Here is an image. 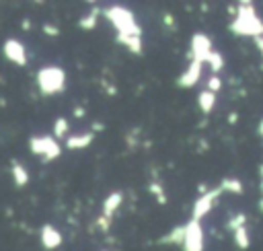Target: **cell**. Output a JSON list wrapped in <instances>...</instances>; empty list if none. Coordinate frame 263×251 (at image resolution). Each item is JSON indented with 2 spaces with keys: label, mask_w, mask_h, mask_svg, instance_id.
Here are the masks:
<instances>
[{
  "label": "cell",
  "mask_w": 263,
  "mask_h": 251,
  "mask_svg": "<svg viewBox=\"0 0 263 251\" xmlns=\"http://www.w3.org/2000/svg\"><path fill=\"white\" fill-rule=\"evenodd\" d=\"M230 31L234 35H240V37H253V39L263 37V21L259 19V14L251 6V2L238 4L236 16L230 23Z\"/></svg>",
  "instance_id": "cell-1"
},
{
  "label": "cell",
  "mask_w": 263,
  "mask_h": 251,
  "mask_svg": "<svg viewBox=\"0 0 263 251\" xmlns=\"http://www.w3.org/2000/svg\"><path fill=\"white\" fill-rule=\"evenodd\" d=\"M105 16L113 23V27L117 29V35L119 37H140L142 31L140 27L136 25V19L134 14L127 10V8H121V6H111L105 10Z\"/></svg>",
  "instance_id": "cell-2"
},
{
  "label": "cell",
  "mask_w": 263,
  "mask_h": 251,
  "mask_svg": "<svg viewBox=\"0 0 263 251\" xmlns=\"http://www.w3.org/2000/svg\"><path fill=\"white\" fill-rule=\"evenodd\" d=\"M37 84H39V88H41L43 95L62 93V88L66 84V74L58 66H45V68H41L37 72Z\"/></svg>",
  "instance_id": "cell-3"
},
{
  "label": "cell",
  "mask_w": 263,
  "mask_h": 251,
  "mask_svg": "<svg viewBox=\"0 0 263 251\" xmlns=\"http://www.w3.org/2000/svg\"><path fill=\"white\" fill-rule=\"evenodd\" d=\"M29 148H31L33 154H39L45 160H53L62 152L58 140L51 138V136H33V138H29Z\"/></svg>",
  "instance_id": "cell-4"
},
{
  "label": "cell",
  "mask_w": 263,
  "mask_h": 251,
  "mask_svg": "<svg viewBox=\"0 0 263 251\" xmlns=\"http://www.w3.org/2000/svg\"><path fill=\"white\" fill-rule=\"evenodd\" d=\"M222 193V187L218 185L216 189H210L208 193H203V195H199L197 200H195V204H193V212H191V220H201L212 208H214V204H216V200H218V195Z\"/></svg>",
  "instance_id": "cell-5"
},
{
  "label": "cell",
  "mask_w": 263,
  "mask_h": 251,
  "mask_svg": "<svg viewBox=\"0 0 263 251\" xmlns=\"http://www.w3.org/2000/svg\"><path fill=\"white\" fill-rule=\"evenodd\" d=\"M185 226H187V232H185V241H183V251H203L201 224L197 220H189Z\"/></svg>",
  "instance_id": "cell-6"
},
{
  "label": "cell",
  "mask_w": 263,
  "mask_h": 251,
  "mask_svg": "<svg viewBox=\"0 0 263 251\" xmlns=\"http://www.w3.org/2000/svg\"><path fill=\"white\" fill-rule=\"evenodd\" d=\"M212 41L208 35L203 33H195L191 37V49H189V58L191 60H197V62H208L210 53H212Z\"/></svg>",
  "instance_id": "cell-7"
},
{
  "label": "cell",
  "mask_w": 263,
  "mask_h": 251,
  "mask_svg": "<svg viewBox=\"0 0 263 251\" xmlns=\"http://www.w3.org/2000/svg\"><path fill=\"white\" fill-rule=\"evenodd\" d=\"M2 49H4V56H6L10 62H14L16 66H25V64H27V51H25V47H23L21 41H16V39H6Z\"/></svg>",
  "instance_id": "cell-8"
},
{
  "label": "cell",
  "mask_w": 263,
  "mask_h": 251,
  "mask_svg": "<svg viewBox=\"0 0 263 251\" xmlns=\"http://www.w3.org/2000/svg\"><path fill=\"white\" fill-rule=\"evenodd\" d=\"M201 66H203V62L191 60L189 68L177 78V84L183 86V88H191L193 84H197V80H199V76H201Z\"/></svg>",
  "instance_id": "cell-9"
},
{
  "label": "cell",
  "mask_w": 263,
  "mask_h": 251,
  "mask_svg": "<svg viewBox=\"0 0 263 251\" xmlns=\"http://www.w3.org/2000/svg\"><path fill=\"white\" fill-rule=\"evenodd\" d=\"M41 245L45 249H49V251L62 245V235L53 224H43V228H41Z\"/></svg>",
  "instance_id": "cell-10"
},
{
  "label": "cell",
  "mask_w": 263,
  "mask_h": 251,
  "mask_svg": "<svg viewBox=\"0 0 263 251\" xmlns=\"http://www.w3.org/2000/svg\"><path fill=\"white\" fill-rule=\"evenodd\" d=\"M121 202H123V193L121 191L109 193V198L103 202V216L105 218H113V214L117 212V208L121 206Z\"/></svg>",
  "instance_id": "cell-11"
},
{
  "label": "cell",
  "mask_w": 263,
  "mask_h": 251,
  "mask_svg": "<svg viewBox=\"0 0 263 251\" xmlns=\"http://www.w3.org/2000/svg\"><path fill=\"white\" fill-rule=\"evenodd\" d=\"M92 138H95L92 132H86V134H80V136H70V138H66V148H70V150L86 148L92 142Z\"/></svg>",
  "instance_id": "cell-12"
},
{
  "label": "cell",
  "mask_w": 263,
  "mask_h": 251,
  "mask_svg": "<svg viewBox=\"0 0 263 251\" xmlns=\"http://www.w3.org/2000/svg\"><path fill=\"white\" fill-rule=\"evenodd\" d=\"M10 173H12V181H14L16 187H25V185L29 183V173H27V169H25L21 163L12 160V165H10Z\"/></svg>",
  "instance_id": "cell-13"
},
{
  "label": "cell",
  "mask_w": 263,
  "mask_h": 251,
  "mask_svg": "<svg viewBox=\"0 0 263 251\" xmlns=\"http://www.w3.org/2000/svg\"><path fill=\"white\" fill-rule=\"evenodd\" d=\"M197 103H199V109L203 111V113H210L212 109H214V105H216V93H212V91H201L199 95H197Z\"/></svg>",
  "instance_id": "cell-14"
},
{
  "label": "cell",
  "mask_w": 263,
  "mask_h": 251,
  "mask_svg": "<svg viewBox=\"0 0 263 251\" xmlns=\"http://www.w3.org/2000/svg\"><path fill=\"white\" fill-rule=\"evenodd\" d=\"M185 232H187V226L183 224V226H175L168 235H164L162 239H160V243H175V245H183V241H185Z\"/></svg>",
  "instance_id": "cell-15"
},
{
  "label": "cell",
  "mask_w": 263,
  "mask_h": 251,
  "mask_svg": "<svg viewBox=\"0 0 263 251\" xmlns=\"http://www.w3.org/2000/svg\"><path fill=\"white\" fill-rule=\"evenodd\" d=\"M220 187H222V191H230V193H238V195L245 191L240 179H236V177H224Z\"/></svg>",
  "instance_id": "cell-16"
},
{
  "label": "cell",
  "mask_w": 263,
  "mask_h": 251,
  "mask_svg": "<svg viewBox=\"0 0 263 251\" xmlns=\"http://www.w3.org/2000/svg\"><path fill=\"white\" fill-rule=\"evenodd\" d=\"M117 41L123 43L132 53H136V56L142 53V39H140V37H136V35H134V37H119V35H117Z\"/></svg>",
  "instance_id": "cell-17"
},
{
  "label": "cell",
  "mask_w": 263,
  "mask_h": 251,
  "mask_svg": "<svg viewBox=\"0 0 263 251\" xmlns=\"http://www.w3.org/2000/svg\"><path fill=\"white\" fill-rule=\"evenodd\" d=\"M234 243H236V247H238V249H249L251 239H249V230H247V226H242V228L234 230Z\"/></svg>",
  "instance_id": "cell-18"
},
{
  "label": "cell",
  "mask_w": 263,
  "mask_h": 251,
  "mask_svg": "<svg viewBox=\"0 0 263 251\" xmlns=\"http://www.w3.org/2000/svg\"><path fill=\"white\" fill-rule=\"evenodd\" d=\"M97 19H99V8H92L86 16H82V19L78 21V27H80V29H92V27L97 25Z\"/></svg>",
  "instance_id": "cell-19"
},
{
  "label": "cell",
  "mask_w": 263,
  "mask_h": 251,
  "mask_svg": "<svg viewBox=\"0 0 263 251\" xmlns=\"http://www.w3.org/2000/svg\"><path fill=\"white\" fill-rule=\"evenodd\" d=\"M226 226H228L232 232H234V230H238V228H242V226H247V214L238 212V214L230 216V218H228V222H226Z\"/></svg>",
  "instance_id": "cell-20"
},
{
  "label": "cell",
  "mask_w": 263,
  "mask_h": 251,
  "mask_svg": "<svg viewBox=\"0 0 263 251\" xmlns=\"http://www.w3.org/2000/svg\"><path fill=\"white\" fill-rule=\"evenodd\" d=\"M208 64H210V68H212V72H214V74H216V72H220V70L224 68V58H222V53L212 51V53H210V58H208Z\"/></svg>",
  "instance_id": "cell-21"
},
{
  "label": "cell",
  "mask_w": 263,
  "mask_h": 251,
  "mask_svg": "<svg viewBox=\"0 0 263 251\" xmlns=\"http://www.w3.org/2000/svg\"><path fill=\"white\" fill-rule=\"evenodd\" d=\"M68 128H70V126H68L66 117H58L55 123H53V136H55V138H66Z\"/></svg>",
  "instance_id": "cell-22"
},
{
  "label": "cell",
  "mask_w": 263,
  "mask_h": 251,
  "mask_svg": "<svg viewBox=\"0 0 263 251\" xmlns=\"http://www.w3.org/2000/svg\"><path fill=\"white\" fill-rule=\"evenodd\" d=\"M148 191L156 195V202H158V204H166V195H164V189H162V185H160L158 181H152V183L148 185Z\"/></svg>",
  "instance_id": "cell-23"
},
{
  "label": "cell",
  "mask_w": 263,
  "mask_h": 251,
  "mask_svg": "<svg viewBox=\"0 0 263 251\" xmlns=\"http://www.w3.org/2000/svg\"><path fill=\"white\" fill-rule=\"evenodd\" d=\"M222 88V78L218 76V74H212L210 78H208V91H212V93H218Z\"/></svg>",
  "instance_id": "cell-24"
},
{
  "label": "cell",
  "mask_w": 263,
  "mask_h": 251,
  "mask_svg": "<svg viewBox=\"0 0 263 251\" xmlns=\"http://www.w3.org/2000/svg\"><path fill=\"white\" fill-rule=\"evenodd\" d=\"M97 224H99V228L103 230V232H107L109 230V226H111V218H105L103 214L99 216V220H97Z\"/></svg>",
  "instance_id": "cell-25"
},
{
  "label": "cell",
  "mask_w": 263,
  "mask_h": 251,
  "mask_svg": "<svg viewBox=\"0 0 263 251\" xmlns=\"http://www.w3.org/2000/svg\"><path fill=\"white\" fill-rule=\"evenodd\" d=\"M43 33H45V35H51V37H55V35H60V29H58L55 25H49V23H45V25H43Z\"/></svg>",
  "instance_id": "cell-26"
},
{
  "label": "cell",
  "mask_w": 263,
  "mask_h": 251,
  "mask_svg": "<svg viewBox=\"0 0 263 251\" xmlns=\"http://www.w3.org/2000/svg\"><path fill=\"white\" fill-rule=\"evenodd\" d=\"M162 21L166 23V27H168V29H175V16H173L171 12H166V14L162 16Z\"/></svg>",
  "instance_id": "cell-27"
},
{
  "label": "cell",
  "mask_w": 263,
  "mask_h": 251,
  "mask_svg": "<svg viewBox=\"0 0 263 251\" xmlns=\"http://www.w3.org/2000/svg\"><path fill=\"white\" fill-rule=\"evenodd\" d=\"M84 113H86L84 107H76V109H74V117H84Z\"/></svg>",
  "instance_id": "cell-28"
},
{
  "label": "cell",
  "mask_w": 263,
  "mask_h": 251,
  "mask_svg": "<svg viewBox=\"0 0 263 251\" xmlns=\"http://www.w3.org/2000/svg\"><path fill=\"white\" fill-rule=\"evenodd\" d=\"M21 27H23L25 31H29V29H31V21H29V19H23V25H21Z\"/></svg>",
  "instance_id": "cell-29"
},
{
  "label": "cell",
  "mask_w": 263,
  "mask_h": 251,
  "mask_svg": "<svg viewBox=\"0 0 263 251\" xmlns=\"http://www.w3.org/2000/svg\"><path fill=\"white\" fill-rule=\"evenodd\" d=\"M236 119H238V113H230L228 115V123H236Z\"/></svg>",
  "instance_id": "cell-30"
},
{
  "label": "cell",
  "mask_w": 263,
  "mask_h": 251,
  "mask_svg": "<svg viewBox=\"0 0 263 251\" xmlns=\"http://www.w3.org/2000/svg\"><path fill=\"white\" fill-rule=\"evenodd\" d=\"M103 128H105V126H103V123H99V121H95V126H92V134H95V132H97V130H99V132H101V130H103Z\"/></svg>",
  "instance_id": "cell-31"
},
{
  "label": "cell",
  "mask_w": 263,
  "mask_h": 251,
  "mask_svg": "<svg viewBox=\"0 0 263 251\" xmlns=\"http://www.w3.org/2000/svg\"><path fill=\"white\" fill-rule=\"evenodd\" d=\"M259 173H261V191H263V165H261V169H259Z\"/></svg>",
  "instance_id": "cell-32"
},
{
  "label": "cell",
  "mask_w": 263,
  "mask_h": 251,
  "mask_svg": "<svg viewBox=\"0 0 263 251\" xmlns=\"http://www.w3.org/2000/svg\"><path fill=\"white\" fill-rule=\"evenodd\" d=\"M259 134L263 136V119H261V123H259Z\"/></svg>",
  "instance_id": "cell-33"
},
{
  "label": "cell",
  "mask_w": 263,
  "mask_h": 251,
  "mask_svg": "<svg viewBox=\"0 0 263 251\" xmlns=\"http://www.w3.org/2000/svg\"><path fill=\"white\" fill-rule=\"evenodd\" d=\"M259 208H261V210H263V198H261V202H259Z\"/></svg>",
  "instance_id": "cell-34"
}]
</instances>
